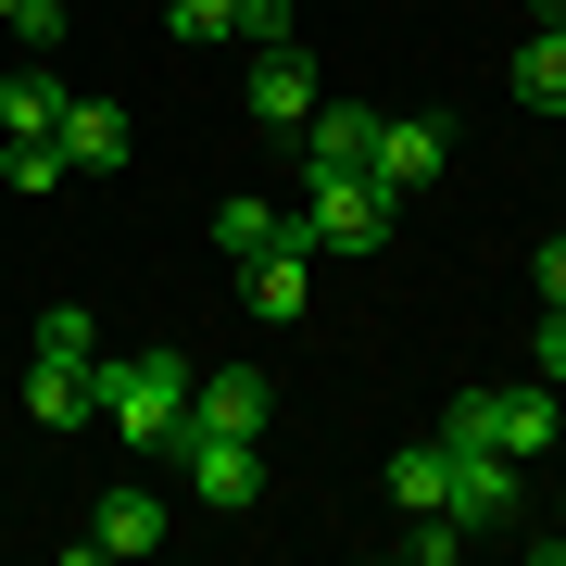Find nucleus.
I'll use <instances>...</instances> for the list:
<instances>
[{"instance_id": "1", "label": "nucleus", "mask_w": 566, "mask_h": 566, "mask_svg": "<svg viewBox=\"0 0 566 566\" xmlns=\"http://www.w3.org/2000/svg\"><path fill=\"white\" fill-rule=\"evenodd\" d=\"M88 390H102V428L126 453H177L189 441V353H88Z\"/></svg>"}, {"instance_id": "2", "label": "nucleus", "mask_w": 566, "mask_h": 566, "mask_svg": "<svg viewBox=\"0 0 566 566\" xmlns=\"http://www.w3.org/2000/svg\"><path fill=\"white\" fill-rule=\"evenodd\" d=\"M303 252H378L390 227H403V202H390L378 177H365V164H327V177H303Z\"/></svg>"}, {"instance_id": "3", "label": "nucleus", "mask_w": 566, "mask_h": 566, "mask_svg": "<svg viewBox=\"0 0 566 566\" xmlns=\"http://www.w3.org/2000/svg\"><path fill=\"white\" fill-rule=\"evenodd\" d=\"M441 441L453 453H554V378H528V390H465V403L441 416Z\"/></svg>"}, {"instance_id": "4", "label": "nucleus", "mask_w": 566, "mask_h": 566, "mask_svg": "<svg viewBox=\"0 0 566 566\" xmlns=\"http://www.w3.org/2000/svg\"><path fill=\"white\" fill-rule=\"evenodd\" d=\"M177 479H189L202 516H252L264 504V441H202V428H189V441H177Z\"/></svg>"}, {"instance_id": "5", "label": "nucleus", "mask_w": 566, "mask_h": 566, "mask_svg": "<svg viewBox=\"0 0 566 566\" xmlns=\"http://www.w3.org/2000/svg\"><path fill=\"white\" fill-rule=\"evenodd\" d=\"M441 164H453V126H441V114H378V151H365V177H378L390 202H416Z\"/></svg>"}, {"instance_id": "6", "label": "nucleus", "mask_w": 566, "mask_h": 566, "mask_svg": "<svg viewBox=\"0 0 566 566\" xmlns=\"http://www.w3.org/2000/svg\"><path fill=\"white\" fill-rule=\"evenodd\" d=\"M453 453V441H441ZM441 516L479 542V528H516V453H453V479H441Z\"/></svg>"}, {"instance_id": "7", "label": "nucleus", "mask_w": 566, "mask_h": 566, "mask_svg": "<svg viewBox=\"0 0 566 566\" xmlns=\"http://www.w3.org/2000/svg\"><path fill=\"white\" fill-rule=\"evenodd\" d=\"M264 416H277V390H264L252 365H214V378H189V428H202V441H264Z\"/></svg>"}, {"instance_id": "8", "label": "nucleus", "mask_w": 566, "mask_h": 566, "mask_svg": "<svg viewBox=\"0 0 566 566\" xmlns=\"http://www.w3.org/2000/svg\"><path fill=\"white\" fill-rule=\"evenodd\" d=\"M177 542V516H164V491H102V516L76 528V554L102 566V554H164Z\"/></svg>"}, {"instance_id": "9", "label": "nucleus", "mask_w": 566, "mask_h": 566, "mask_svg": "<svg viewBox=\"0 0 566 566\" xmlns=\"http://www.w3.org/2000/svg\"><path fill=\"white\" fill-rule=\"evenodd\" d=\"M303 114H315V63L303 51H252V126L303 139Z\"/></svg>"}, {"instance_id": "10", "label": "nucleus", "mask_w": 566, "mask_h": 566, "mask_svg": "<svg viewBox=\"0 0 566 566\" xmlns=\"http://www.w3.org/2000/svg\"><path fill=\"white\" fill-rule=\"evenodd\" d=\"M25 416H39V428H102V390H88V365L25 353Z\"/></svg>"}, {"instance_id": "11", "label": "nucleus", "mask_w": 566, "mask_h": 566, "mask_svg": "<svg viewBox=\"0 0 566 566\" xmlns=\"http://www.w3.org/2000/svg\"><path fill=\"white\" fill-rule=\"evenodd\" d=\"M51 139H63V164H76V177H114V164H126V114H114V102H63Z\"/></svg>"}, {"instance_id": "12", "label": "nucleus", "mask_w": 566, "mask_h": 566, "mask_svg": "<svg viewBox=\"0 0 566 566\" xmlns=\"http://www.w3.org/2000/svg\"><path fill=\"white\" fill-rule=\"evenodd\" d=\"M365 151H378V114H353V102H315V114H303V177L365 164Z\"/></svg>"}, {"instance_id": "13", "label": "nucleus", "mask_w": 566, "mask_h": 566, "mask_svg": "<svg viewBox=\"0 0 566 566\" xmlns=\"http://www.w3.org/2000/svg\"><path fill=\"white\" fill-rule=\"evenodd\" d=\"M290 240H303V227H290L277 202H214V252L227 264H264V252H290Z\"/></svg>"}, {"instance_id": "14", "label": "nucleus", "mask_w": 566, "mask_h": 566, "mask_svg": "<svg viewBox=\"0 0 566 566\" xmlns=\"http://www.w3.org/2000/svg\"><path fill=\"white\" fill-rule=\"evenodd\" d=\"M240 303H252L264 327H303V240L264 252V264H240Z\"/></svg>"}, {"instance_id": "15", "label": "nucleus", "mask_w": 566, "mask_h": 566, "mask_svg": "<svg viewBox=\"0 0 566 566\" xmlns=\"http://www.w3.org/2000/svg\"><path fill=\"white\" fill-rule=\"evenodd\" d=\"M51 126H63V76H51V63L0 76V139H51Z\"/></svg>"}, {"instance_id": "16", "label": "nucleus", "mask_w": 566, "mask_h": 566, "mask_svg": "<svg viewBox=\"0 0 566 566\" xmlns=\"http://www.w3.org/2000/svg\"><path fill=\"white\" fill-rule=\"evenodd\" d=\"M441 479H453L441 441H403V453H390V504H403V516H441Z\"/></svg>"}, {"instance_id": "17", "label": "nucleus", "mask_w": 566, "mask_h": 566, "mask_svg": "<svg viewBox=\"0 0 566 566\" xmlns=\"http://www.w3.org/2000/svg\"><path fill=\"white\" fill-rule=\"evenodd\" d=\"M516 102L528 114H566V25H542V39L516 51Z\"/></svg>"}, {"instance_id": "18", "label": "nucleus", "mask_w": 566, "mask_h": 566, "mask_svg": "<svg viewBox=\"0 0 566 566\" xmlns=\"http://www.w3.org/2000/svg\"><path fill=\"white\" fill-rule=\"evenodd\" d=\"M25 353H63V365H88V353H102V315H88V303H51L39 327H25Z\"/></svg>"}, {"instance_id": "19", "label": "nucleus", "mask_w": 566, "mask_h": 566, "mask_svg": "<svg viewBox=\"0 0 566 566\" xmlns=\"http://www.w3.org/2000/svg\"><path fill=\"white\" fill-rule=\"evenodd\" d=\"M0 177H13L25 202H39V189H63L76 164H63V139H0Z\"/></svg>"}, {"instance_id": "20", "label": "nucleus", "mask_w": 566, "mask_h": 566, "mask_svg": "<svg viewBox=\"0 0 566 566\" xmlns=\"http://www.w3.org/2000/svg\"><path fill=\"white\" fill-rule=\"evenodd\" d=\"M164 39H189V51H202V39H240V0H164Z\"/></svg>"}, {"instance_id": "21", "label": "nucleus", "mask_w": 566, "mask_h": 566, "mask_svg": "<svg viewBox=\"0 0 566 566\" xmlns=\"http://www.w3.org/2000/svg\"><path fill=\"white\" fill-rule=\"evenodd\" d=\"M240 39L252 51H303V13H290V0H240Z\"/></svg>"}, {"instance_id": "22", "label": "nucleus", "mask_w": 566, "mask_h": 566, "mask_svg": "<svg viewBox=\"0 0 566 566\" xmlns=\"http://www.w3.org/2000/svg\"><path fill=\"white\" fill-rule=\"evenodd\" d=\"M403 554H416V566H453L465 528H453V516H403Z\"/></svg>"}, {"instance_id": "23", "label": "nucleus", "mask_w": 566, "mask_h": 566, "mask_svg": "<svg viewBox=\"0 0 566 566\" xmlns=\"http://www.w3.org/2000/svg\"><path fill=\"white\" fill-rule=\"evenodd\" d=\"M542 378L566 390V303H542Z\"/></svg>"}, {"instance_id": "24", "label": "nucleus", "mask_w": 566, "mask_h": 566, "mask_svg": "<svg viewBox=\"0 0 566 566\" xmlns=\"http://www.w3.org/2000/svg\"><path fill=\"white\" fill-rule=\"evenodd\" d=\"M528 277H542V303H566V240H542V264H528Z\"/></svg>"}, {"instance_id": "25", "label": "nucleus", "mask_w": 566, "mask_h": 566, "mask_svg": "<svg viewBox=\"0 0 566 566\" xmlns=\"http://www.w3.org/2000/svg\"><path fill=\"white\" fill-rule=\"evenodd\" d=\"M528 554H542V566H566V504H554V528H542V542H528Z\"/></svg>"}, {"instance_id": "26", "label": "nucleus", "mask_w": 566, "mask_h": 566, "mask_svg": "<svg viewBox=\"0 0 566 566\" xmlns=\"http://www.w3.org/2000/svg\"><path fill=\"white\" fill-rule=\"evenodd\" d=\"M0 25H25V0H0Z\"/></svg>"}, {"instance_id": "27", "label": "nucleus", "mask_w": 566, "mask_h": 566, "mask_svg": "<svg viewBox=\"0 0 566 566\" xmlns=\"http://www.w3.org/2000/svg\"><path fill=\"white\" fill-rule=\"evenodd\" d=\"M528 13H554V25H566V0H528Z\"/></svg>"}]
</instances>
